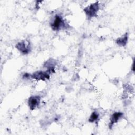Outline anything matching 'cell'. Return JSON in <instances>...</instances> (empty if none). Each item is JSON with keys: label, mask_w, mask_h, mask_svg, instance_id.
Segmentation results:
<instances>
[{"label": "cell", "mask_w": 135, "mask_h": 135, "mask_svg": "<svg viewBox=\"0 0 135 135\" xmlns=\"http://www.w3.org/2000/svg\"><path fill=\"white\" fill-rule=\"evenodd\" d=\"M99 113L97 111H93L91 114L88 121H89V122H90L91 123H93L95 121H97L98 120V119H99Z\"/></svg>", "instance_id": "obj_8"}, {"label": "cell", "mask_w": 135, "mask_h": 135, "mask_svg": "<svg viewBox=\"0 0 135 135\" xmlns=\"http://www.w3.org/2000/svg\"><path fill=\"white\" fill-rule=\"evenodd\" d=\"M128 36L127 33H126L123 36H122L120 37H119L116 40V43L120 46H125L128 42Z\"/></svg>", "instance_id": "obj_7"}, {"label": "cell", "mask_w": 135, "mask_h": 135, "mask_svg": "<svg viewBox=\"0 0 135 135\" xmlns=\"http://www.w3.org/2000/svg\"><path fill=\"white\" fill-rule=\"evenodd\" d=\"M41 97L39 95L31 96L28 100V105L31 110H33L40 105Z\"/></svg>", "instance_id": "obj_5"}, {"label": "cell", "mask_w": 135, "mask_h": 135, "mask_svg": "<svg viewBox=\"0 0 135 135\" xmlns=\"http://www.w3.org/2000/svg\"><path fill=\"white\" fill-rule=\"evenodd\" d=\"M15 47L18 50V51H20L23 54H27L29 53L31 50L30 43L25 40L18 42Z\"/></svg>", "instance_id": "obj_3"}, {"label": "cell", "mask_w": 135, "mask_h": 135, "mask_svg": "<svg viewBox=\"0 0 135 135\" xmlns=\"http://www.w3.org/2000/svg\"><path fill=\"white\" fill-rule=\"evenodd\" d=\"M51 27L53 31H59L66 26L63 18L60 15H56L50 24Z\"/></svg>", "instance_id": "obj_1"}, {"label": "cell", "mask_w": 135, "mask_h": 135, "mask_svg": "<svg viewBox=\"0 0 135 135\" xmlns=\"http://www.w3.org/2000/svg\"><path fill=\"white\" fill-rule=\"evenodd\" d=\"M123 113L121 112H115L113 113L110 119L109 128H111L112 126L118 122V121L122 117Z\"/></svg>", "instance_id": "obj_6"}, {"label": "cell", "mask_w": 135, "mask_h": 135, "mask_svg": "<svg viewBox=\"0 0 135 135\" xmlns=\"http://www.w3.org/2000/svg\"><path fill=\"white\" fill-rule=\"evenodd\" d=\"M99 9V4L97 2L88 6L84 9V11L88 17L92 18L97 15Z\"/></svg>", "instance_id": "obj_2"}, {"label": "cell", "mask_w": 135, "mask_h": 135, "mask_svg": "<svg viewBox=\"0 0 135 135\" xmlns=\"http://www.w3.org/2000/svg\"><path fill=\"white\" fill-rule=\"evenodd\" d=\"M51 73L48 70L45 71H39L34 72L31 75V77L36 80L45 81L50 78V74Z\"/></svg>", "instance_id": "obj_4"}]
</instances>
